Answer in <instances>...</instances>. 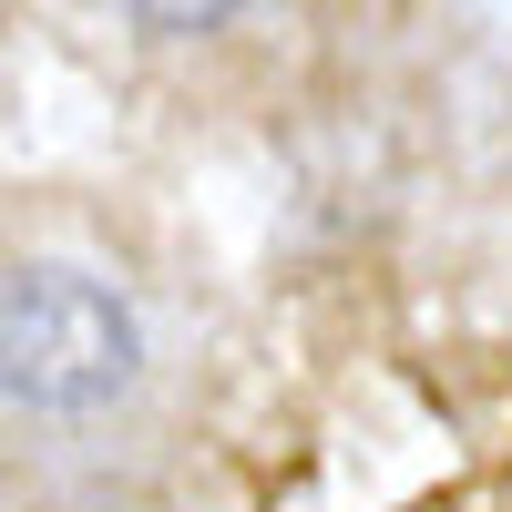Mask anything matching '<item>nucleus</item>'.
I'll list each match as a JSON object with an SVG mask.
<instances>
[{
  "label": "nucleus",
  "mask_w": 512,
  "mask_h": 512,
  "mask_svg": "<svg viewBox=\"0 0 512 512\" xmlns=\"http://www.w3.org/2000/svg\"><path fill=\"white\" fill-rule=\"evenodd\" d=\"M0 379H11V410L41 420L113 410L144 379V328L123 287H103L93 267H62V256H21L0 287Z\"/></svg>",
  "instance_id": "nucleus-1"
},
{
  "label": "nucleus",
  "mask_w": 512,
  "mask_h": 512,
  "mask_svg": "<svg viewBox=\"0 0 512 512\" xmlns=\"http://www.w3.org/2000/svg\"><path fill=\"white\" fill-rule=\"evenodd\" d=\"M134 31H154V41H195V31H226L246 0H113Z\"/></svg>",
  "instance_id": "nucleus-2"
}]
</instances>
